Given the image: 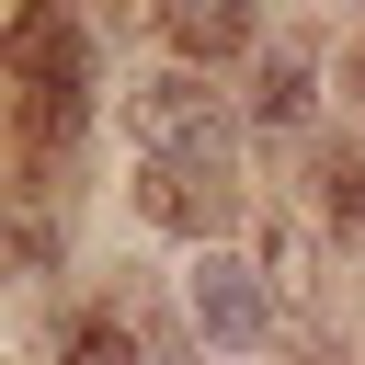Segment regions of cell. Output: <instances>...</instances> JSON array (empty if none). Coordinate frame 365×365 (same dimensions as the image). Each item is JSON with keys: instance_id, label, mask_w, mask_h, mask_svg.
I'll list each match as a JSON object with an SVG mask.
<instances>
[{"instance_id": "6da1fadb", "label": "cell", "mask_w": 365, "mask_h": 365, "mask_svg": "<svg viewBox=\"0 0 365 365\" xmlns=\"http://www.w3.org/2000/svg\"><path fill=\"white\" fill-rule=\"evenodd\" d=\"M137 205H148L160 228L217 240V228L240 217V194H228V148H171V160H137Z\"/></svg>"}, {"instance_id": "7a4b0ae2", "label": "cell", "mask_w": 365, "mask_h": 365, "mask_svg": "<svg viewBox=\"0 0 365 365\" xmlns=\"http://www.w3.org/2000/svg\"><path fill=\"white\" fill-rule=\"evenodd\" d=\"M194 331H205L217 354H251V342L274 331V297H262V274H251L240 251H205V262H194Z\"/></svg>"}, {"instance_id": "3957f363", "label": "cell", "mask_w": 365, "mask_h": 365, "mask_svg": "<svg viewBox=\"0 0 365 365\" xmlns=\"http://www.w3.org/2000/svg\"><path fill=\"white\" fill-rule=\"evenodd\" d=\"M11 80L23 91H91V34L68 23V0H23L11 11Z\"/></svg>"}, {"instance_id": "277c9868", "label": "cell", "mask_w": 365, "mask_h": 365, "mask_svg": "<svg viewBox=\"0 0 365 365\" xmlns=\"http://www.w3.org/2000/svg\"><path fill=\"white\" fill-rule=\"evenodd\" d=\"M125 125H137V148H148V160H171V148H228V125H217V91H205L194 68L148 80V91L125 103Z\"/></svg>"}, {"instance_id": "5b68a950", "label": "cell", "mask_w": 365, "mask_h": 365, "mask_svg": "<svg viewBox=\"0 0 365 365\" xmlns=\"http://www.w3.org/2000/svg\"><path fill=\"white\" fill-rule=\"evenodd\" d=\"M160 23H171L182 57H240V46H251V11H228V0H171Z\"/></svg>"}, {"instance_id": "8992f818", "label": "cell", "mask_w": 365, "mask_h": 365, "mask_svg": "<svg viewBox=\"0 0 365 365\" xmlns=\"http://www.w3.org/2000/svg\"><path fill=\"white\" fill-rule=\"evenodd\" d=\"M57 365H137V342H125L114 319H68V342H57Z\"/></svg>"}, {"instance_id": "52a82bcc", "label": "cell", "mask_w": 365, "mask_h": 365, "mask_svg": "<svg viewBox=\"0 0 365 365\" xmlns=\"http://www.w3.org/2000/svg\"><path fill=\"white\" fill-rule=\"evenodd\" d=\"M251 103H262V125H297V114H308V68H297V57H274Z\"/></svg>"}, {"instance_id": "ba28073f", "label": "cell", "mask_w": 365, "mask_h": 365, "mask_svg": "<svg viewBox=\"0 0 365 365\" xmlns=\"http://www.w3.org/2000/svg\"><path fill=\"white\" fill-rule=\"evenodd\" d=\"M331 217H342V228H365V148H342V160H331Z\"/></svg>"}, {"instance_id": "9c48e42d", "label": "cell", "mask_w": 365, "mask_h": 365, "mask_svg": "<svg viewBox=\"0 0 365 365\" xmlns=\"http://www.w3.org/2000/svg\"><path fill=\"white\" fill-rule=\"evenodd\" d=\"M342 80H354V103H365V34H354V57H342Z\"/></svg>"}, {"instance_id": "30bf717a", "label": "cell", "mask_w": 365, "mask_h": 365, "mask_svg": "<svg viewBox=\"0 0 365 365\" xmlns=\"http://www.w3.org/2000/svg\"><path fill=\"white\" fill-rule=\"evenodd\" d=\"M285 365H331V354H285Z\"/></svg>"}, {"instance_id": "8fae6325", "label": "cell", "mask_w": 365, "mask_h": 365, "mask_svg": "<svg viewBox=\"0 0 365 365\" xmlns=\"http://www.w3.org/2000/svg\"><path fill=\"white\" fill-rule=\"evenodd\" d=\"M228 11H240V0H228Z\"/></svg>"}]
</instances>
